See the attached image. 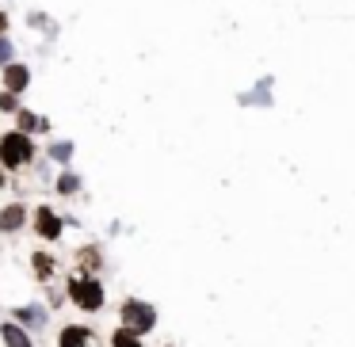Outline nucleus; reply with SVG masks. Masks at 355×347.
<instances>
[{
	"mask_svg": "<svg viewBox=\"0 0 355 347\" xmlns=\"http://www.w3.org/2000/svg\"><path fill=\"white\" fill-rule=\"evenodd\" d=\"M31 160H34V141H31V134H23V130L0 134V168L16 172V168L31 165Z\"/></svg>",
	"mask_w": 355,
	"mask_h": 347,
	"instance_id": "nucleus-1",
	"label": "nucleus"
},
{
	"mask_svg": "<svg viewBox=\"0 0 355 347\" xmlns=\"http://www.w3.org/2000/svg\"><path fill=\"white\" fill-rule=\"evenodd\" d=\"M65 294L77 309H84V313H99V309H103V286H99V279H92V275H73V279L65 282Z\"/></svg>",
	"mask_w": 355,
	"mask_h": 347,
	"instance_id": "nucleus-2",
	"label": "nucleus"
},
{
	"mask_svg": "<svg viewBox=\"0 0 355 347\" xmlns=\"http://www.w3.org/2000/svg\"><path fill=\"white\" fill-rule=\"evenodd\" d=\"M119 313H123V324H126V328L141 332V336H145L153 324H157V309L149 306V302H138V297H126Z\"/></svg>",
	"mask_w": 355,
	"mask_h": 347,
	"instance_id": "nucleus-3",
	"label": "nucleus"
},
{
	"mask_svg": "<svg viewBox=\"0 0 355 347\" xmlns=\"http://www.w3.org/2000/svg\"><path fill=\"white\" fill-rule=\"evenodd\" d=\"M61 229H65L61 214H54L50 207H39V210H34V233H39L42 240H58Z\"/></svg>",
	"mask_w": 355,
	"mask_h": 347,
	"instance_id": "nucleus-4",
	"label": "nucleus"
},
{
	"mask_svg": "<svg viewBox=\"0 0 355 347\" xmlns=\"http://www.w3.org/2000/svg\"><path fill=\"white\" fill-rule=\"evenodd\" d=\"M27 84H31V69H27V65H19V61L4 65V92H16V96H23Z\"/></svg>",
	"mask_w": 355,
	"mask_h": 347,
	"instance_id": "nucleus-5",
	"label": "nucleus"
},
{
	"mask_svg": "<svg viewBox=\"0 0 355 347\" xmlns=\"http://www.w3.org/2000/svg\"><path fill=\"white\" fill-rule=\"evenodd\" d=\"M23 222H27V207H23V202H8V207H0V233L23 229Z\"/></svg>",
	"mask_w": 355,
	"mask_h": 347,
	"instance_id": "nucleus-6",
	"label": "nucleus"
},
{
	"mask_svg": "<svg viewBox=\"0 0 355 347\" xmlns=\"http://www.w3.org/2000/svg\"><path fill=\"white\" fill-rule=\"evenodd\" d=\"M88 339H92V332L84 324H65L58 332V347H88Z\"/></svg>",
	"mask_w": 355,
	"mask_h": 347,
	"instance_id": "nucleus-7",
	"label": "nucleus"
},
{
	"mask_svg": "<svg viewBox=\"0 0 355 347\" xmlns=\"http://www.w3.org/2000/svg\"><path fill=\"white\" fill-rule=\"evenodd\" d=\"M16 126H19L23 134H42V130H50V118H42V115H34V111L19 107V111H16Z\"/></svg>",
	"mask_w": 355,
	"mask_h": 347,
	"instance_id": "nucleus-8",
	"label": "nucleus"
},
{
	"mask_svg": "<svg viewBox=\"0 0 355 347\" xmlns=\"http://www.w3.org/2000/svg\"><path fill=\"white\" fill-rule=\"evenodd\" d=\"M0 339H4V347H34L23 324H12V321H8V324H0Z\"/></svg>",
	"mask_w": 355,
	"mask_h": 347,
	"instance_id": "nucleus-9",
	"label": "nucleus"
},
{
	"mask_svg": "<svg viewBox=\"0 0 355 347\" xmlns=\"http://www.w3.org/2000/svg\"><path fill=\"white\" fill-rule=\"evenodd\" d=\"M111 347H145L141 344V332H134V328H119V332H111Z\"/></svg>",
	"mask_w": 355,
	"mask_h": 347,
	"instance_id": "nucleus-10",
	"label": "nucleus"
},
{
	"mask_svg": "<svg viewBox=\"0 0 355 347\" xmlns=\"http://www.w3.org/2000/svg\"><path fill=\"white\" fill-rule=\"evenodd\" d=\"M54 187H58V195H77V191H81V176H77V172H61Z\"/></svg>",
	"mask_w": 355,
	"mask_h": 347,
	"instance_id": "nucleus-11",
	"label": "nucleus"
},
{
	"mask_svg": "<svg viewBox=\"0 0 355 347\" xmlns=\"http://www.w3.org/2000/svg\"><path fill=\"white\" fill-rule=\"evenodd\" d=\"M31 267H34V275H39V279H50V275H54V260H50V252H34Z\"/></svg>",
	"mask_w": 355,
	"mask_h": 347,
	"instance_id": "nucleus-12",
	"label": "nucleus"
},
{
	"mask_svg": "<svg viewBox=\"0 0 355 347\" xmlns=\"http://www.w3.org/2000/svg\"><path fill=\"white\" fill-rule=\"evenodd\" d=\"M77 264H81V267H88V271H96V267L103 264V260H99V252L88 244V248H81V252H77Z\"/></svg>",
	"mask_w": 355,
	"mask_h": 347,
	"instance_id": "nucleus-13",
	"label": "nucleus"
},
{
	"mask_svg": "<svg viewBox=\"0 0 355 347\" xmlns=\"http://www.w3.org/2000/svg\"><path fill=\"white\" fill-rule=\"evenodd\" d=\"M50 157L58 160V165H69V157H73V141H54V145H50Z\"/></svg>",
	"mask_w": 355,
	"mask_h": 347,
	"instance_id": "nucleus-14",
	"label": "nucleus"
},
{
	"mask_svg": "<svg viewBox=\"0 0 355 347\" xmlns=\"http://www.w3.org/2000/svg\"><path fill=\"white\" fill-rule=\"evenodd\" d=\"M12 61H16V46H12L8 34H0V69L12 65Z\"/></svg>",
	"mask_w": 355,
	"mask_h": 347,
	"instance_id": "nucleus-15",
	"label": "nucleus"
},
{
	"mask_svg": "<svg viewBox=\"0 0 355 347\" xmlns=\"http://www.w3.org/2000/svg\"><path fill=\"white\" fill-rule=\"evenodd\" d=\"M42 309H19V324H42Z\"/></svg>",
	"mask_w": 355,
	"mask_h": 347,
	"instance_id": "nucleus-16",
	"label": "nucleus"
},
{
	"mask_svg": "<svg viewBox=\"0 0 355 347\" xmlns=\"http://www.w3.org/2000/svg\"><path fill=\"white\" fill-rule=\"evenodd\" d=\"M0 111H12V115L19 111V96H16V92H4V96H0Z\"/></svg>",
	"mask_w": 355,
	"mask_h": 347,
	"instance_id": "nucleus-17",
	"label": "nucleus"
},
{
	"mask_svg": "<svg viewBox=\"0 0 355 347\" xmlns=\"http://www.w3.org/2000/svg\"><path fill=\"white\" fill-rule=\"evenodd\" d=\"M0 34H8V16L0 12Z\"/></svg>",
	"mask_w": 355,
	"mask_h": 347,
	"instance_id": "nucleus-18",
	"label": "nucleus"
}]
</instances>
